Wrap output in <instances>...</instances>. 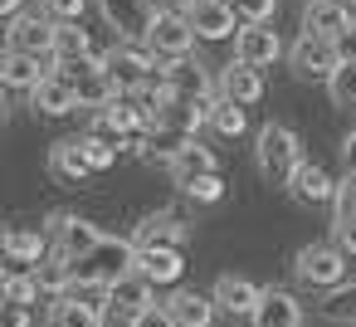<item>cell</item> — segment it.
<instances>
[{
    "mask_svg": "<svg viewBox=\"0 0 356 327\" xmlns=\"http://www.w3.org/2000/svg\"><path fill=\"white\" fill-rule=\"evenodd\" d=\"M44 230H49V244H54L59 254H69L74 264H79V259H88V254L108 239V234H103L93 220H83V215H54Z\"/></svg>",
    "mask_w": 356,
    "mask_h": 327,
    "instance_id": "7",
    "label": "cell"
},
{
    "mask_svg": "<svg viewBox=\"0 0 356 327\" xmlns=\"http://www.w3.org/2000/svg\"><path fill=\"white\" fill-rule=\"evenodd\" d=\"M108 303H113V308H127V312H147V308H156V283H147V278L132 269V273H122V278L108 288Z\"/></svg>",
    "mask_w": 356,
    "mask_h": 327,
    "instance_id": "25",
    "label": "cell"
},
{
    "mask_svg": "<svg viewBox=\"0 0 356 327\" xmlns=\"http://www.w3.org/2000/svg\"><path fill=\"white\" fill-rule=\"evenodd\" d=\"M98 10H103V20L118 30V40H147V30H152V0H98Z\"/></svg>",
    "mask_w": 356,
    "mask_h": 327,
    "instance_id": "12",
    "label": "cell"
},
{
    "mask_svg": "<svg viewBox=\"0 0 356 327\" xmlns=\"http://www.w3.org/2000/svg\"><path fill=\"white\" fill-rule=\"evenodd\" d=\"M49 171H54V181H64V186H83V181L93 176V161L83 157V137L54 142V147H49Z\"/></svg>",
    "mask_w": 356,
    "mask_h": 327,
    "instance_id": "19",
    "label": "cell"
},
{
    "mask_svg": "<svg viewBox=\"0 0 356 327\" xmlns=\"http://www.w3.org/2000/svg\"><path fill=\"white\" fill-rule=\"evenodd\" d=\"M210 127H215L220 137H244V132H249V113H244L239 103H229V98H215V108H210Z\"/></svg>",
    "mask_w": 356,
    "mask_h": 327,
    "instance_id": "27",
    "label": "cell"
},
{
    "mask_svg": "<svg viewBox=\"0 0 356 327\" xmlns=\"http://www.w3.org/2000/svg\"><path fill=\"white\" fill-rule=\"evenodd\" d=\"M103 312H93L88 303H74V298H54V312H49V327H98Z\"/></svg>",
    "mask_w": 356,
    "mask_h": 327,
    "instance_id": "29",
    "label": "cell"
},
{
    "mask_svg": "<svg viewBox=\"0 0 356 327\" xmlns=\"http://www.w3.org/2000/svg\"><path fill=\"white\" fill-rule=\"evenodd\" d=\"M220 98H229V103H239V108H254V103L264 98V74L249 69V64H239V59H229V64L220 69Z\"/></svg>",
    "mask_w": 356,
    "mask_h": 327,
    "instance_id": "18",
    "label": "cell"
},
{
    "mask_svg": "<svg viewBox=\"0 0 356 327\" xmlns=\"http://www.w3.org/2000/svg\"><path fill=\"white\" fill-rule=\"evenodd\" d=\"M6 259L10 264H30V269H40L44 264V254L54 249L49 244V230H40V225H15V230H6Z\"/></svg>",
    "mask_w": 356,
    "mask_h": 327,
    "instance_id": "17",
    "label": "cell"
},
{
    "mask_svg": "<svg viewBox=\"0 0 356 327\" xmlns=\"http://www.w3.org/2000/svg\"><path fill=\"white\" fill-rule=\"evenodd\" d=\"M166 308H171V317H176V327H210L215 322V298L210 293H200V288H176L171 298H166Z\"/></svg>",
    "mask_w": 356,
    "mask_h": 327,
    "instance_id": "22",
    "label": "cell"
},
{
    "mask_svg": "<svg viewBox=\"0 0 356 327\" xmlns=\"http://www.w3.org/2000/svg\"><path fill=\"white\" fill-rule=\"evenodd\" d=\"M332 220H356V171H346L337 181V196H332Z\"/></svg>",
    "mask_w": 356,
    "mask_h": 327,
    "instance_id": "35",
    "label": "cell"
},
{
    "mask_svg": "<svg viewBox=\"0 0 356 327\" xmlns=\"http://www.w3.org/2000/svg\"><path fill=\"white\" fill-rule=\"evenodd\" d=\"M327 93H332V103H337V108H356V54H346V64L332 74Z\"/></svg>",
    "mask_w": 356,
    "mask_h": 327,
    "instance_id": "30",
    "label": "cell"
},
{
    "mask_svg": "<svg viewBox=\"0 0 356 327\" xmlns=\"http://www.w3.org/2000/svg\"><path fill=\"white\" fill-rule=\"evenodd\" d=\"M93 59V40L83 25H54V64H83Z\"/></svg>",
    "mask_w": 356,
    "mask_h": 327,
    "instance_id": "26",
    "label": "cell"
},
{
    "mask_svg": "<svg viewBox=\"0 0 356 327\" xmlns=\"http://www.w3.org/2000/svg\"><path fill=\"white\" fill-rule=\"evenodd\" d=\"M137 327H176V317H171V308H166V303H156V308L137 312Z\"/></svg>",
    "mask_w": 356,
    "mask_h": 327,
    "instance_id": "38",
    "label": "cell"
},
{
    "mask_svg": "<svg viewBox=\"0 0 356 327\" xmlns=\"http://www.w3.org/2000/svg\"><path fill=\"white\" fill-rule=\"evenodd\" d=\"M341 161H346V171H356V122H351V132L341 142Z\"/></svg>",
    "mask_w": 356,
    "mask_h": 327,
    "instance_id": "41",
    "label": "cell"
},
{
    "mask_svg": "<svg viewBox=\"0 0 356 327\" xmlns=\"http://www.w3.org/2000/svg\"><path fill=\"white\" fill-rule=\"evenodd\" d=\"M44 15L54 25H83V10H88V0H40Z\"/></svg>",
    "mask_w": 356,
    "mask_h": 327,
    "instance_id": "36",
    "label": "cell"
},
{
    "mask_svg": "<svg viewBox=\"0 0 356 327\" xmlns=\"http://www.w3.org/2000/svg\"><path fill=\"white\" fill-rule=\"evenodd\" d=\"M293 273L302 288H341L346 283V254L341 244H302L298 259H293Z\"/></svg>",
    "mask_w": 356,
    "mask_h": 327,
    "instance_id": "4",
    "label": "cell"
},
{
    "mask_svg": "<svg viewBox=\"0 0 356 327\" xmlns=\"http://www.w3.org/2000/svg\"><path fill=\"white\" fill-rule=\"evenodd\" d=\"M186 234H191V225H186L181 215L156 210V215H147V220L132 230V244H137V249H181Z\"/></svg>",
    "mask_w": 356,
    "mask_h": 327,
    "instance_id": "14",
    "label": "cell"
},
{
    "mask_svg": "<svg viewBox=\"0 0 356 327\" xmlns=\"http://www.w3.org/2000/svg\"><path fill=\"white\" fill-rule=\"evenodd\" d=\"M332 230H337V239H332V244H341V254H346V259H356V220H332Z\"/></svg>",
    "mask_w": 356,
    "mask_h": 327,
    "instance_id": "37",
    "label": "cell"
},
{
    "mask_svg": "<svg viewBox=\"0 0 356 327\" xmlns=\"http://www.w3.org/2000/svg\"><path fill=\"white\" fill-rule=\"evenodd\" d=\"M142 45H147L161 64H176V59H191V49H195V30H191L186 15H152V30H147Z\"/></svg>",
    "mask_w": 356,
    "mask_h": 327,
    "instance_id": "6",
    "label": "cell"
},
{
    "mask_svg": "<svg viewBox=\"0 0 356 327\" xmlns=\"http://www.w3.org/2000/svg\"><path fill=\"white\" fill-rule=\"evenodd\" d=\"M0 15H6V25L20 20V15H25V0H0Z\"/></svg>",
    "mask_w": 356,
    "mask_h": 327,
    "instance_id": "42",
    "label": "cell"
},
{
    "mask_svg": "<svg viewBox=\"0 0 356 327\" xmlns=\"http://www.w3.org/2000/svg\"><path fill=\"white\" fill-rule=\"evenodd\" d=\"M210 298H215V308L229 312V317H254L264 288H259L254 278H244V273H220L215 288H210Z\"/></svg>",
    "mask_w": 356,
    "mask_h": 327,
    "instance_id": "11",
    "label": "cell"
},
{
    "mask_svg": "<svg viewBox=\"0 0 356 327\" xmlns=\"http://www.w3.org/2000/svg\"><path fill=\"white\" fill-rule=\"evenodd\" d=\"M186 20H191V30H195V40H205V45H220V40H234L244 25H239V15H234V6L229 0H186V10H181Z\"/></svg>",
    "mask_w": 356,
    "mask_h": 327,
    "instance_id": "5",
    "label": "cell"
},
{
    "mask_svg": "<svg viewBox=\"0 0 356 327\" xmlns=\"http://www.w3.org/2000/svg\"><path fill=\"white\" fill-rule=\"evenodd\" d=\"M83 157L93 161V171H113L118 166V142H108V132H83Z\"/></svg>",
    "mask_w": 356,
    "mask_h": 327,
    "instance_id": "31",
    "label": "cell"
},
{
    "mask_svg": "<svg viewBox=\"0 0 356 327\" xmlns=\"http://www.w3.org/2000/svg\"><path fill=\"white\" fill-rule=\"evenodd\" d=\"M0 327H30V308L6 303V312H0Z\"/></svg>",
    "mask_w": 356,
    "mask_h": 327,
    "instance_id": "40",
    "label": "cell"
},
{
    "mask_svg": "<svg viewBox=\"0 0 356 327\" xmlns=\"http://www.w3.org/2000/svg\"><path fill=\"white\" fill-rule=\"evenodd\" d=\"M317 312H322L327 322H356V283H341V288H332V293L317 303Z\"/></svg>",
    "mask_w": 356,
    "mask_h": 327,
    "instance_id": "28",
    "label": "cell"
},
{
    "mask_svg": "<svg viewBox=\"0 0 356 327\" xmlns=\"http://www.w3.org/2000/svg\"><path fill=\"white\" fill-rule=\"evenodd\" d=\"M103 69L113 74L118 93H142V88H147V83L161 74L156 54H152L147 45H137V40H118V45L103 54Z\"/></svg>",
    "mask_w": 356,
    "mask_h": 327,
    "instance_id": "2",
    "label": "cell"
},
{
    "mask_svg": "<svg viewBox=\"0 0 356 327\" xmlns=\"http://www.w3.org/2000/svg\"><path fill=\"white\" fill-rule=\"evenodd\" d=\"M6 49L15 54H40V59H54V20L49 15H20L6 25Z\"/></svg>",
    "mask_w": 356,
    "mask_h": 327,
    "instance_id": "8",
    "label": "cell"
},
{
    "mask_svg": "<svg viewBox=\"0 0 356 327\" xmlns=\"http://www.w3.org/2000/svg\"><path fill=\"white\" fill-rule=\"evenodd\" d=\"M30 108H35L40 118H69V113L79 108V93H74V83H69L64 74H49V79L30 93Z\"/></svg>",
    "mask_w": 356,
    "mask_h": 327,
    "instance_id": "21",
    "label": "cell"
},
{
    "mask_svg": "<svg viewBox=\"0 0 356 327\" xmlns=\"http://www.w3.org/2000/svg\"><path fill=\"white\" fill-rule=\"evenodd\" d=\"M254 166L268 186H293V176L302 171V137L288 122H264L254 142Z\"/></svg>",
    "mask_w": 356,
    "mask_h": 327,
    "instance_id": "1",
    "label": "cell"
},
{
    "mask_svg": "<svg viewBox=\"0 0 356 327\" xmlns=\"http://www.w3.org/2000/svg\"><path fill=\"white\" fill-rule=\"evenodd\" d=\"M249 327H302V303L288 288H264Z\"/></svg>",
    "mask_w": 356,
    "mask_h": 327,
    "instance_id": "15",
    "label": "cell"
},
{
    "mask_svg": "<svg viewBox=\"0 0 356 327\" xmlns=\"http://www.w3.org/2000/svg\"><path fill=\"white\" fill-rule=\"evenodd\" d=\"M40 293H44V288H40V278H35V273H20V269H15V273H6V303L30 308Z\"/></svg>",
    "mask_w": 356,
    "mask_h": 327,
    "instance_id": "33",
    "label": "cell"
},
{
    "mask_svg": "<svg viewBox=\"0 0 356 327\" xmlns=\"http://www.w3.org/2000/svg\"><path fill=\"white\" fill-rule=\"evenodd\" d=\"M229 6H234L239 25H273V15H278V0H229Z\"/></svg>",
    "mask_w": 356,
    "mask_h": 327,
    "instance_id": "34",
    "label": "cell"
},
{
    "mask_svg": "<svg viewBox=\"0 0 356 327\" xmlns=\"http://www.w3.org/2000/svg\"><path fill=\"white\" fill-rule=\"evenodd\" d=\"M49 74H54V59H40V54H15V49H6V59H0V79H6V88L35 93Z\"/></svg>",
    "mask_w": 356,
    "mask_h": 327,
    "instance_id": "16",
    "label": "cell"
},
{
    "mask_svg": "<svg viewBox=\"0 0 356 327\" xmlns=\"http://www.w3.org/2000/svg\"><path fill=\"white\" fill-rule=\"evenodd\" d=\"M137 273H142L147 283L166 288V283H181L186 259H181V249H137Z\"/></svg>",
    "mask_w": 356,
    "mask_h": 327,
    "instance_id": "23",
    "label": "cell"
},
{
    "mask_svg": "<svg viewBox=\"0 0 356 327\" xmlns=\"http://www.w3.org/2000/svg\"><path fill=\"white\" fill-rule=\"evenodd\" d=\"M346 64L341 40H317V35H298V45L288 49V69L293 79H312V83H332V74Z\"/></svg>",
    "mask_w": 356,
    "mask_h": 327,
    "instance_id": "3",
    "label": "cell"
},
{
    "mask_svg": "<svg viewBox=\"0 0 356 327\" xmlns=\"http://www.w3.org/2000/svg\"><path fill=\"white\" fill-rule=\"evenodd\" d=\"M161 69H166V88H171V98H186V103L220 98V79H210L200 59H176V64H161Z\"/></svg>",
    "mask_w": 356,
    "mask_h": 327,
    "instance_id": "9",
    "label": "cell"
},
{
    "mask_svg": "<svg viewBox=\"0 0 356 327\" xmlns=\"http://www.w3.org/2000/svg\"><path fill=\"white\" fill-rule=\"evenodd\" d=\"M234 59L239 64H249V69H273L278 59H283V40H278V30H268V25H244L239 35H234Z\"/></svg>",
    "mask_w": 356,
    "mask_h": 327,
    "instance_id": "10",
    "label": "cell"
},
{
    "mask_svg": "<svg viewBox=\"0 0 356 327\" xmlns=\"http://www.w3.org/2000/svg\"><path fill=\"white\" fill-rule=\"evenodd\" d=\"M346 30H351V6L346 0H307L302 6V35L341 40Z\"/></svg>",
    "mask_w": 356,
    "mask_h": 327,
    "instance_id": "13",
    "label": "cell"
},
{
    "mask_svg": "<svg viewBox=\"0 0 356 327\" xmlns=\"http://www.w3.org/2000/svg\"><path fill=\"white\" fill-rule=\"evenodd\" d=\"M98 327H137V312H127V308H103V317H98Z\"/></svg>",
    "mask_w": 356,
    "mask_h": 327,
    "instance_id": "39",
    "label": "cell"
},
{
    "mask_svg": "<svg viewBox=\"0 0 356 327\" xmlns=\"http://www.w3.org/2000/svg\"><path fill=\"white\" fill-rule=\"evenodd\" d=\"M181 196H186V200H195V205H220V200H225V176L215 171V176L186 181V186H181Z\"/></svg>",
    "mask_w": 356,
    "mask_h": 327,
    "instance_id": "32",
    "label": "cell"
},
{
    "mask_svg": "<svg viewBox=\"0 0 356 327\" xmlns=\"http://www.w3.org/2000/svg\"><path fill=\"white\" fill-rule=\"evenodd\" d=\"M293 200L298 205H322V200H332L337 196V181L327 176V166H317V161H302V171L293 176Z\"/></svg>",
    "mask_w": 356,
    "mask_h": 327,
    "instance_id": "24",
    "label": "cell"
},
{
    "mask_svg": "<svg viewBox=\"0 0 356 327\" xmlns=\"http://www.w3.org/2000/svg\"><path fill=\"white\" fill-rule=\"evenodd\" d=\"M166 171H171V181L176 186H186V181H200V176H215L220 171V161H215V152L200 142V137H191L171 161H166Z\"/></svg>",
    "mask_w": 356,
    "mask_h": 327,
    "instance_id": "20",
    "label": "cell"
}]
</instances>
